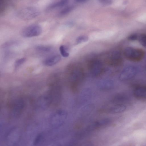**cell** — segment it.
<instances>
[{
  "mask_svg": "<svg viewBox=\"0 0 146 146\" xmlns=\"http://www.w3.org/2000/svg\"><path fill=\"white\" fill-rule=\"evenodd\" d=\"M124 54L128 60L133 62H138L143 59L145 52L141 49L128 47L125 49Z\"/></svg>",
  "mask_w": 146,
  "mask_h": 146,
  "instance_id": "1",
  "label": "cell"
},
{
  "mask_svg": "<svg viewBox=\"0 0 146 146\" xmlns=\"http://www.w3.org/2000/svg\"><path fill=\"white\" fill-rule=\"evenodd\" d=\"M66 117V113L64 111L58 110L56 111L50 119V126L55 128L59 127L63 123Z\"/></svg>",
  "mask_w": 146,
  "mask_h": 146,
  "instance_id": "2",
  "label": "cell"
},
{
  "mask_svg": "<svg viewBox=\"0 0 146 146\" xmlns=\"http://www.w3.org/2000/svg\"><path fill=\"white\" fill-rule=\"evenodd\" d=\"M39 11L35 8L28 7L20 10L18 12V16L23 19L29 20L33 19L39 14Z\"/></svg>",
  "mask_w": 146,
  "mask_h": 146,
  "instance_id": "3",
  "label": "cell"
},
{
  "mask_svg": "<svg viewBox=\"0 0 146 146\" xmlns=\"http://www.w3.org/2000/svg\"><path fill=\"white\" fill-rule=\"evenodd\" d=\"M42 29L38 25H33L25 28L22 32V35L25 37H31L38 36L42 32Z\"/></svg>",
  "mask_w": 146,
  "mask_h": 146,
  "instance_id": "4",
  "label": "cell"
},
{
  "mask_svg": "<svg viewBox=\"0 0 146 146\" xmlns=\"http://www.w3.org/2000/svg\"><path fill=\"white\" fill-rule=\"evenodd\" d=\"M126 108V107L125 105L119 104L104 109L103 111L106 113L115 114L124 111Z\"/></svg>",
  "mask_w": 146,
  "mask_h": 146,
  "instance_id": "5",
  "label": "cell"
},
{
  "mask_svg": "<svg viewBox=\"0 0 146 146\" xmlns=\"http://www.w3.org/2000/svg\"><path fill=\"white\" fill-rule=\"evenodd\" d=\"M136 73V69L132 67L127 68L122 72L120 79L122 80H126L134 77Z\"/></svg>",
  "mask_w": 146,
  "mask_h": 146,
  "instance_id": "6",
  "label": "cell"
},
{
  "mask_svg": "<svg viewBox=\"0 0 146 146\" xmlns=\"http://www.w3.org/2000/svg\"><path fill=\"white\" fill-rule=\"evenodd\" d=\"M60 59V55L58 54L54 55L45 59L44 61V63L46 66H51L57 64Z\"/></svg>",
  "mask_w": 146,
  "mask_h": 146,
  "instance_id": "7",
  "label": "cell"
},
{
  "mask_svg": "<svg viewBox=\"0 0 146 146\" xmlns=\"http://www.w3.org/2000/svg\"><path fill=\"white\" fill-rule=\"evenodd\" d=\"M134 95L137 97L141 98H146V87L138 86L134 90Z\"/></svg>",
  "mask_w": 146,
  "mask_h": 146,
  "instance_id": "8",
  "label": "cell"
},
{
  "mask_svg": "<svg viewBox=\"0 0 146 146\" xmlns=\"http://www.w3.org/2000/svg\"><path fill=\"white\" fill-rule=\"evenodd\" d=\"M24 104L23 101L21 100L15 101L12 105V109L14 114H17L19 113L23 107Z\"/></svg>",
  "mask_w": 146,
  "mask_h": 146,
  "instance_id": "9",
  "label": "cell"
},
{
  "mask_svg": "<svg viewBox=\"0 0 146 146\" xmlns=\"http://www.w3.org/2000/svg\"><path fill=\"white\" fill-rule=\"evenodd\" d=\"M69 0H60V1L52 3L48 7V10H52L54 9L62 7L66 5Z\"/></svg>",
  "mask_w": 146,
  "mask_h": 146,
  "instance_id": "10",
  "label": "cell"
},
{
  "mask_svg": "<svg viewBox=\"0 0 146 146\" xmlns=\"http://www.w3.org/2000/svg\"><path fill=\"white\" fill-rule=\"evenodd\" d=\"M127 96L125 94H120L115 95L112 100L113 102H119L126 101L128 100Z\"/></svg>",
  "mask_w": 146,
  "mask_h": 146,
  "instance_id": "11",
  "label": "cell"
},
{
  "mask_svg": "<svg viewBox=\"0 0 146 146\" xmlns=\"http://www.w3.org/2000/svg\"><path fill=\"white\" fill-rule=\"evenodd\" d=\"M36 49L39 51L42 52H49L52 49L51 47L48 46L39 45L36 47Z\"/></svg>",
  "mask_w": 146,
  "mask_h": 146,
  "instance_id": "12",
  "label": "cell"
},
{
  "mask_svg": "<svg viewBox=\"0 0 146 146\" xmlns=\"http://www.w3.org/2000/svg\"><path fill=\"white\" fill-rule=\"evenodd\" d=\"M73 8V7L71 6L66 7L60 12L59 15L60 16H63L66 15L71 11Z\"/></svg>",
  "mask_w": 146,
  "mask_h": 146,
  "instance_id": "13",
  "label": "cell"
},
{
  "mask_svg": "<svg viewBox=\"0 0 146 146\" xmlns=\"http://www.w3.org/2000/svg\"><path fill=\"white\" fill-rule=\"evenodd\" d=\"M59 50L61 55L64 57H67L69 56V53L66 50V48L64 45H61L59 48Z\"/></svg>",
  "mask_w": 146,
  "mask_h": 146,
  "instance_id": "14",
  "label": "cell"
},
{
  "mask_svg": "<svg viewBox=\"0 0 146 146\" xmlns=\"http://www.w3.org/2000/svg\"><path fill=\"white\" fill-rule=\"evenodd\" d=\"M88 37L87 36L82 35L79 36L76 39V43L77 44L81 43L86 42L88 40Z\"/></svg>",
  "mask_w": 146,
  "mask_h": 146,
  "instance_id": "15",
  "label": "cell"
},
{
  "mask_svg": "<svg viewBox=\"0 0 146 146\" xmlns=\"http://www.w3.org/2000/svg\"><path fill=\"white\" fill-rule=\"evenodd\" d=\"M139 40L140 43L143 46L146 47V35L142 34L139 37Z\"/></svg>",
  "mask_w": 146,
  "mask_h": 146,
  "instance_id": "16",
  "label": "cell"
},
{
  "mask_svg": "<svg viewBox=\"0 0 146 146\" xmlns=\"http://www.w3.org/2000/svg\"><path fill=\"white\" fill-rule=\"evenodd\" d=\"M26 59L25 58H20L17 60L15 63V67L17 68L20 65L24 63L26 61Z\"/></svg>",
  "mask_w": 146,
  "mask_h": 146,
  "instance_id": "17",
  "label": "cell"
},
{
  "mask_svg": "<svg viewBox=\"0 0 146 146\" xmlns=\"http://www.w3.org/2000/svg\"><path fill=\"white\" fill-rule=\"evenodd\" d=\"M101 3L104 5H110L112 2L111 0H99Z\"/></svg>",
  "mask_w": 146,
  "mask_h": 146,
  "instance_id": "18",
  "label": "cell"
},
{
  "mask_svg": "<svg viewBox=\"0 0 146 146\" xmlns=\"http://www.w3.org/2000/svg\"><path fill=\"white\" fill-rule=\"evenodd\" d=\"M137 38V36L135 35H133L130 36L128 39L131 40H136Z\"/></svg>",
  "mask_w": 146,
  "mask_h": 146,
  "instance_id": "19",
  "label": "cell"
},
{
  "mask_svg": "<svg viewBox=\"0 0 146 146\" xmlns=\"http://www.w3.org/2000/svg\"><path fill=\"white\" fill-rule=\"evenodd\" d=\"M42 137V135H39L36 137L35 141V143H37L40 141Z\"/></svg>",
  "mask_w": 146,
  "mask_h": 146,
  "instance_id": "20",
  "label": "cell"
},
{
  "mask_svg": "<svg viewBox=\"0 0 146 146\" xmlns=\"http://www.w3.org/2000/svg\"><path fill=\"white\" fill-rule=\"evenodd\" d=\"M76 1L78 2H82L86 1L87 0H75Z\"/></svg>",
  "mask_w": 146,
  "mask_h": 146,
  "instance_id": "21",
  "label": "cell"
}]
</instances>
